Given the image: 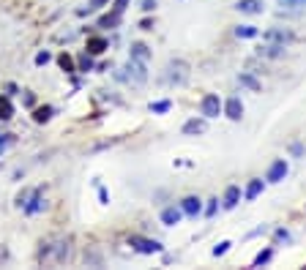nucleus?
Returning <instances> with one entry per match:
<instances>
[{
    "mask_svg": "<svg viewBox=\"0 0 306 270\" xmlns=\"http://www.w3.org/2000/svg\"><path fill=\"white\" fill-rule=\"evenodd\" d=\"M126 71H129V79H131V82H137V85H145V82H148V63L129 57V63H126Z\"/></svg>",
    "mask_w": 306,
    "mask_h": 270,
    "instance_id": "3",
    "label": "nucleus"
},
{
    "mask_svg": "<svg viewBox=\"0 0 306 270\" xmlns=\"http://www.w3.org/2000/svg\"><path fill=\"white\" fill-rule=\"evenodd\" d=\"M22 101H25V107H33V104H36V96H33L30 90H25V96H22Z\"/></svg>",
    "mask_w": 306,
    "mask_h": 270,
    "instance_id": "35",
    "label": "nucleus"
},
{
    "mask_svg": "<svg viewBox=\"0 0 306 270\" xmlns=\"http://www.w3.org/2000/svg\"><path fill=\"white\" fill-rule=\"evenodd\" d=\"M257 55L276 60V57H285V47H282V44H274V41H265L263 47H257Z\"/></svg>",
    "mask_w": 306,
    "mask_h": 270,
    "instance_id": "8",
    "label": "nucleus"
},
{
    "mask_svg": "<svg viewBox=\"0 0 306 270\" xmlns=\"http://www.w3.org/2000/svg\"><path fill=\"white\" fill-rule=\"evenodd\" d=\"M235 8H238L241 14H263V3H260V0H238Z\"/></svg>",
    "mask_w": 306,
    "mask_h": 270,
    "instance_id": "14",
    "label": "nucleus"
},
{
    "mask_svg": "<svg viewBox=\"0 0 306 270\" xmlns=\"http://www.w3.org/2000/svg\"><path fill=\"white\" fill-rule=\"evenodd\" d=\"M0 145H14V134H3L0 136Z\"/></svg>",
    "mask_w": 306,
    "mask_h": 270,
    "instance_id": "38",
    "label": "nucleus"
},
{
    "mask_svg": "<svg viewBox=\"0 0 306 270\" xmlns=\"http://www.w3.org/2000/svg\"><path fill=\"white\" fill-rule=\"evenodd\" d=\"M77 68H79V71H93V57H90V52L79 55V60H77Z\"/></svg>",
    "mask_w": 306,
    "mask_h": 270,
    "instance_id": "24",
    "label": "nucleus"
},
{
    "mask_svg": "<svg viewBox=\"0 0 306 270\" xmlns=\"http://www.w3.org/2000/svg\"><path fill=\"white\" fill-rule=\"evenodd\" d=\"M222 99H219L216 93H208V96H203V101H200V112L205 115V118H219L222 115Z\"/></svg>",
    "mask_w": 306,
    "mask_h": 270,
    "instance_id": "4",
    "label": "nucleus"
},
{
    "mask_svg": "<svg viewBox=\"0 0 306 270\" xmlns=\"http://www.w3.org/2000/svg\"><path fill=\"white\" fill-rule=\"evenodd\" d=\"M14 118V104L8 96H0V120H11Z\"/></svg>",
    "mask_w": 306,
    "mask_h": 270,
    "instance_id": "16",
    "label": "nucleus"
},
{
    "mask_svg": "<svg viewBox=\"0 0 306 270\" xmlns=\"http://www.w3.org/2000/svg\"><path fill=\"white\" fill-rule=\"evenodd\" d=\"M167 82L170 85H186L189 82V63L186 60H170V66H167Z\"/></svg>",
    "mask_w": 306,
    "mask_h": 270,
    "instance_id": "1",
    "label": "nucleus"
},
{
    "mask_svg": "<svg viewBox=\"0 0 306 270\" xmlns=\"http://www.w3.org/2000/svg\"><path fill=\"white\" fill-rule=\"evenodd\" d=\"M52 112H55L52 107H36L33 109V120H36V123H47V120L52 118Z\"/></svg>",
    "mask_w": 306,
    "mask_h": 270,
    "instance_id": "21",
    "label": "nucleus"
},
{
    "mask_svg": "<svg viewBox=\"0 0 306 270\" xmlns=\"http://www.w3.org/2000/svg\"><path fill=\"white\" fill-rule=\"evenodd\" d=\"M181 218H183V210L175 208V205L161 210V224H164V227H175V224H181Z\"/></svg>",
    "mask_w": 306,
    "mask_h": 270,
    "instance_id": "9",
    "label": "nucleus"
},
{
    "mask_svg": "<svg viewBox=\"0 0 306 270\" xmlns=\"http://www.w3.org/2000/svg\"><path fill=\"white\" fill-rule=\"evenodd\" d=\"M49 60H52V55L47 52V49H44V52H38V55H36V66H47Z\"/></svg>",
    "mask_w": 306,
    "mask_h": 270,
    "instance_id": "29",
    "label": "nucleus"
},
{
    "mask_svg": "<svg viewBox=\"0 0 306 270\" xmlns=\"http://www.w3.org/2000/svg\"><path fill=\"white\" fill-rule=\"evenodd\" d=\"M170 109H172V101H153V104H151V112L153 115H164V112H170Z\"/></svg>",
    "mask_w": 306,
    "mask_h": 270,
    "instance_id": "25",
    "label": "nucleus"
},
{
    "mask_svg": "<svg viewBox=\"0 0 306 270\" xmlns=\"http://www.w3.org/2000/svg\"><path fill=\"white\" fill-rule=\"evenodd\" d=\"M230 246H233V243H230V240H222V243H219L216 249H213V257H224V254H227V251H230Z\"/></svg>",
    "mask_w": 306,
    "mask_h": 270,
    "instance_id": "28",
    "label": "nucleus"
},
{
    "mask_svg": "<svg viewBox=\"0 0 306 270\" xmlns=\"http://www.w3.org/2000/svg\"><path fill=\"white\" fill-rule=\"evenodd\" d=\"M263 188H265V186H263V180H252L249 186H246V194H244V197L252 202V199H257L260 194H263Z\"/></svg>",
    "mask_w": 306,
    "mask_h": 270,
    "instance_id": "20",
    "label": "nucleus"
},
{
    "mask_svg": "<svg viewBox=\"0 0 306 270\" xmlns=\"http://www.w3.org/2000/svg\"><path fill=\"white\" fill-rule=\"evenodd\" d=\"M27 197H30V191H22L19 197H16V208H25V205H27Z\"/></svg>",
    "mask_w": 306,
    "mask_h": 270,
    "instance_id": "32",
    "label": "nucleus"
},
{
    "mask_svg": "<svg viewBox=\"0 0 306 270\" xmlns=\"http://www.w3.org/2000/svg\"><path fill=\"white\" fill-rule=\"evenodd\" d=\"M120 25V14L118 11H112V14H104L99 19V27H118Z\"/></svg>",
    "mask_w": 306,
    "mask_h": 270,
    "instance_id": "22",
    "label": "nucleus"
},
{
    "mask_svg": "<svg viewBox=\"0 0 306 270\" xmlns=\"http://www.w3.org/2000/svg\"><path fill=\"white\" fill-rule=\"evenodd\" d=\"M107 3H109V0H88V8H90V11H96V8H104Z\"/></svg>",
    "mask_w": 306,
    "mask_h": 270,
    "instance_id": "31",
    "label": "nucleus"
},
{
    "mask_svg": "<svg viewBox=\"0 0 306 270\" xmlns=\"http://www.w3.org/2000/svg\"><path fill=\"white\" fill-rule=\"evenodd\" d=\"M85 52H90V55H101V52H107V41H104L101 36H90L88 44H85Z\"/></svg>",
    "mask_w": 306,
    "mask_h": 270,
    "instance_id": "13",
    "label": "nucleus"
},
{
    "mask_svg": "<svg viewBox=\"0 0 306 270\" xmlns=\"http://www.w3.org/2000/svg\"><path fill=\"white\" fill-rule=\"evenodd\" d=\"M140 8H142V11H153V8H156V0H142Z\"/></svg>",
    "mask_w": 306,
    "mask_h": 270,
    "instance_id": "37",
    "label": "nucleus"
},
{
    "mask_svg": "<svg viewBox=\"0 0 306 270\" xmlns=\"http://www.w3.org/2000/svg\"><path fill=\"white\" fill-rule=\"evenodd\" d=\"M279 5H285V8H306V0H279Z\"/></svg>",
    "mask_w": 306,
    "mask_h": 270,
    "instance_id": "27",
    "label": "nucleus"
},
{
    "mask_svg": "<svg viewBox=\"0 0 306 270\" xmlns=\"http://www.w3.org/2000/svg\"><path fill=\"white\" fill-rule=\"evenodd\" d=\"M203 131H205V120H197V118L189 120V123L183 126V134H189V136H192V134H203Z\"/></svg>",
    "mask_w": 306,
    "mask_h": 270,
    "instance_id": "18",
    "label": "nucleus"
},
{
    "mask_svg": "<svg viewBox=\"0 0 306 270\" xmlns=\"http://www.w3.org/2000/svg\"><path fill=\"white\" fill-rule=\"evenodd\" d=\"M271 257H274V251H271V249H265V251H260V254L255 257V262H252V265L260 268V265H265V262H268Z\"/></svg>",
    "mask_w": 306,
    "mask_h": 270,
    "instance_id": "26",
    "label": "nucleus"
},
{
    "mask_svg": "<svg viewBox=\"0 0 306 270\" xmlns=\"http://www.w3.org/2000/svg\"><path fill=\"white\" fill-rule=\"evenodd\" d=\"M238 79H241V85H246V88H249V90H255V93H257V90H260V88H263V85H260V82H257V79H255V77H252V74H246V71H244V74H241V77H238Z\"/></svg>",
    "mask_w": 306,
    "mask_h": 270,
    "instance_id": "23",
    "label": "nucleus"
},
{
    "mask_svg": "<svg viewBox=\"0 0 306 270\" xmlns=\"http://www.w3.org/2000/svg\"><path fill=\"white\" fill-rule=\"evenodd\" d=\"M216 202H219V199H208V208H205V216H208V218L216 213Z\"/></svg>",
    "mask_w": 306,
    "mask_h": 270,
    "instance_id": "33",
    "label": "nucleus"
},
{
    "mask_svg": "<svg viewBox=\"0 0 306 270\" xmlns=\"http://www.w3.org/2000/svg\"><path fill=\"white\" fill-rule=\"evenodd\" d=\"M140 27H142V30H153V19H142Z\"/></svg>",
    "mask_w": 306,
    "mask_h": 270,
    "instance_id": "39",
    "label": "nucleus"
},
{
    "mask_svg": "<svg viewBox=\"0 0 306 270\" xmlns=\"http://www.w3.org/2000/svg\"><path fill=\"white\" fill-rule=\"evenodd\" d=\"M44 205H47V202H44V197H41V188H36V191H33V199H30V202H27L22 210H25L27 216H33V213H38Z\"/></svg>",
    "mask_w": 306,
    "mask_h": 270,
    "instance_id": "12",
    "label": "nucleus"
},
{
    "mask_svg": "<svg viewBox=\"0 0 306 270\" xmlns=\"http://www.w3.org/2000/svg\"><path fill=\"white\" fill-rule=\"evenodd\" d=\"M181 210H183V216L197 218V216H200V210H203V205H200V199H197V197H186V199L181 202Z\"/></svg>",
    "mask_w": 306,
    "mask_h": 270,
    "instance_id": "11",
    "label": "nucleus"
},
{
    "mask_svg": "<svg viewBox=\"0 0 306 270\" xmlns=\"http://www.w3.org/2000/svg\"><path fill=\"white\" fill-rule=\"evenodd\" d=\"M8 260V249H5V246H0V262H5Z\"/></svg>",
    "mask_w": 306,
    "mask_h": 270,
    "instance_id": "40",
    "label": "nucleus"
},
{
    "mask_svg": "<svg viewBox=\"0 0 306 270\" xmlns=\"http://www.w3.org/2000/svg\"><path fill=\"white\" fill-rule=\"evenodd\" d=\"M222 109H224V115H227L230 120H241V118H244V104H241V99H235V96L224 101Z\"/></svg>",
    "mask_w": 306,
    "mask_h": 270,
    "instance_id": "7",
    "label": "nucleus"
},
{
    "mask_svg": "<svg viewBox=\"0 0 306 270\" xmlns=\"http://www.w3.org/2000/svg\"><path fill=\"white\" fill-rule=\"evenodd\" d=\"M129 57L148 63V60H151V47H148V44H142V41H134V44H131V49H129Z\"/></svg>",
    "mask_w": 306,
    "mask_h": 270,
    "instance_id": "10",
    "label": "nucleus"
},
{
    "mask_svg": "<svg viewBox=\"0 0 306 270\" xmlns=\"http://www.w3.org/2000/svg\"><path fill=\"white\" fill-rule=\"evenodd\" d=\"M238 202H241V188H238V186H230L227 191H224V208L233 210Z\"/></svg>",
    "mask_w": 306,
    "mask_h": 270,
    "instance_id": "15",
    "label": "nucleus"
},
{
    "mask_svg": "<svg viewBox=\"0 0 306 270\" xmlns=\"http://www.w3.org/2000/svg\"><path fill=\"white\" fill-rule=\"evenodd\" d=\"M276 240H290V232H287V229H276Z\"/></svg>",
    "mask_w": 306,
    "mask_h": 270,
    "instance_id": "36",
    "label": "nucleus"
},
{
    "mask_svg": "<svg viewBox=\"0 0 306 270\" xmlns=\"http://www.w3.org/2000/svg\"><path fill=\"white\" fill-rule=\"evenodd\" d=\"M68 260V243H60V249H57V262Z\"/></svg>",
    "mask_w": 306,
    "mask_h": 270,
    "instance_id": "30",
    "label": "nucleus"
},
{
    "mask_svg": "<svg viewBox=\"0 0 306 270\" xmlns=\"http://www.w3.org/2000/svg\"><path fill=\"white\" fill-rule=\"evenodd\" d=\"M126 5H129V0H115L112 11H118V14H123V11H126Z\"/></svg>",
    "mask_w": 306,
    "mask_h": 270,
    "instance_id": "34",
    "label": "nucleus"
},
{
    "mask_svg": "<svg viewBox=\"0 0 306 270\" xmlns=\"http://www.w3.org/2000/svg\"><path fill=\"white\" fill-rule=\"evenodd\" d=\"M129 246L140 254H159L161 251V243L159 240H151V238H140V235H131L129 238Z\"/></svg>",
    "mask_w": 306,
    "mask_h": 270,
    "instance_id": "2",
    "label": "nucleus"
},
{
    "mask_svg": "<svg viewBox=\"0 0 306 270\" xmlns=\"http://www.w3.org/2000/svg\"><path fill=\"white\" fill-rule=\"evenodd\" d=\"M235 36H238V38H257L260 30L255 25H238V27H235Z\"/></svg>",
    "mask_w": 306,
    "mask_h": 270,
    "instance_id": "19",
    "label": "nucleus"
},
{
    "mask_svg": "<svg viewBox=\"0 0 306 270\" xmlns=\"http://www.w3.org/2000/svg\"><path fill=\"white\" fill-rule=\"evenodd\" d=\"M57 66L63 68L66 74H74L77 71V63H74V57L68 55V52H63V55H57Z\"/></svg>",
    "mask_w": 306,
    "mask_h": 270,
    "instance_id": "17",
    "label": "nucleus"
},
{
    "mask_svg": "<svg viewBox=\"0 0 306 270\" xmlns=\"http://www.w3.org/2000/svg\"><path fill=\"white\" fill-rule=\"evenodd\" d=\"M287 169H290V166H287V161H285V158H279V161L271 164L268 177H265V180H268V183H282V180L287 177Z\"/></svg>",
    "mask_w": 306,
    "mask_h": 270,
    "instance_id": "6",
    "label": "nucleus"
},
{
    "mask_svg": "<svg viewBox=\"0 0 306 270\" xmlns=\"http://www.w3.org/2000/svg\"><path fill=\"white\" fill-rule=\"evenodd\" d=\"M265 41H274V44H282V47H287V44H293V30H287V27H271L268 33H265Z\"/></svg>",
    "mask_w": 306,
    "mask_h": 270,
    "instance_id": "5",
    "label": "nucleus"
}]
</instances>
